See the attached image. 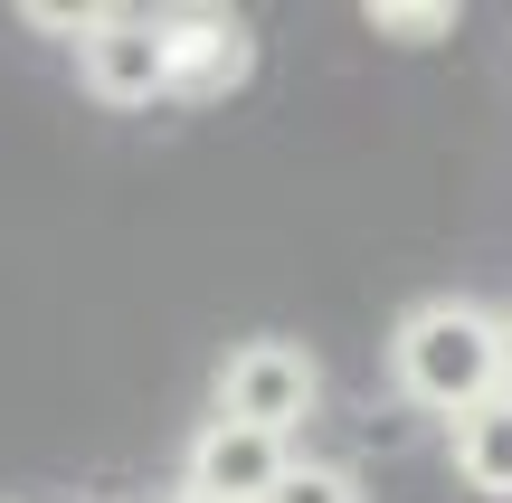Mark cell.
<instances>
[{
    "label": "cell",
    "mask_w": 512,
    "mask_h": 503,
    "mask_svg": "<svg viewBox=\"0 0 512 503\" xmlns=\"http://www.w3.org/2000/svg\"><path fill=\"white\" fill-rule=\"evenodd\" d=\"M389 390L408 409L465 418L503 390V304L484 295H418L389 323Z\"/></svg>",
    "instance_id": "6da1fadb"
},
{
    "label": "cell",
    "mask_w": 512,
    "mask_h": 503,
    "mask_svg": "<svg viewBox=\"0 0 512 503\" xmlns=\"http://www.w3.org/2000/svg\"><path fill=\"white\" fill-rule=\"evenodd\" d=\"M313 409H323V361L285 333H247L209 380V418H238V428H266V437H294Z\"/></svg>",
    "instance_id": "7a4b0ae2"
},
{
    "label": "cell",
    "mask_w": 512,
    "mask_h": 503,
    "mask_svg": "<svg viewBox=\"0 0 512 503\" xmlns=\"http://www.w3.org/2000/svg\"><path fill=\"white\" fill-rule=\"evenodd\" d=\"M76 86L114 114L171 105V57H162V10H95V29L76 38Z\"/></svg>",
    "instance_id": "3957f363"
},
{
    "label": "cell",
    "mask_w": 512,
    "mask_h": 503,
    "mask_svg": "<svg viewBox=\"0 0 512 503\" xmlns=\"http://www.w3.org/2000/svg\"><path fill=\"white\" fill-rule=\"evenodd\" d=\"M162 57H171V105H228L256 76V29L238 10H162Z\"/></svg>",
    "instance_id": "277c9868"
},
{
    "label": "cell",
    "mask_w": 512,
    "mask_h": 503,
    "mask_svg": "<svg viewBox=\"0 0 512 503\" xmlns=\"http://www.w3.org/2000/svg\"><path fill=\"white\" fill-rule=\"evenodd\" d=\"M294 466V437H266V428H238V418H200L181 447V494L200 503H266Z\"/></svg>",
    "instance_id": "5b68a950"
},
{
    "label": "cell",
    "mask_w": 512,
    "mask_h": 503,
    "mask_svg": "<svg viewBox=\"0 0 512 503\" xmlns=\"http://www.w3.org/2000/svg\"><path fill=\"white\" fill-rule=\"evenodd\" d=\"M446 456H456V485H475L484 503H512V390L446 418Z\"/></svg>",
    "instance_id": "8992f818"
},
{
    "label": "cell",
    "mask_w": 512,
    "mask_h": 503,
    "mask_svg": "<svg viewBox=\"0 0 512 503\" xmlns=\"http://www.w3.org/2000/svg\"><path fill=\"white\" fill-rule=\"evenodd\" d=\"M266 503H370V485H361V466H342V456H294L285 485H275Z\"/></svg>",
    "instance_id": "52a82bcc"
},
{
    "label": "cell",
    "mask_w": 512,
    "mask_h": 503,
    "mask_svg": "<svg viewBox=\"0 0 512 503\" xmlns=\"http://www.w3.org/2000/svg\"><path fill=\"white\" fill-rule=\"evenodd\" d=\"M361 29L399 38V48H427V38H446V29H456V0H370V10H361Z\"/></svg>",
    "instance_id": "ba28073f"
},
{
    "label": "cell",
    "mask_w": 512,
    "mask_h": 503,
    "mask_svg": "<svg viewBox=\"0 0 512 503\" xmlns=\"http://www.w3.org/2000/svg\"><path fill=\"white\" fill-rule=\"evenodd\" d=\"M19 19H29V29H48V38H86V29H95V10H57V0H29Z\"/></svg>",
    "instance_id": "9c48e42d"
},
{
    "label": "cell",
    "mask_w": 512,
    "mask_h": 503,
    "mask_svg": "<svg viewBox=\"0 0 512 503\" xmlns=\"http://www.w3.org/2000/svg\"><path fill=\"white\" fill-rule=\"evenodd\" d=\"M503 390H512V304H503Z\"/></svg>",
    "instance_id": "30bf717a"
},
{
    "label": "cell",
    "mask_w": 512,
    "mask_h": 503,
    "mask_svg": "<svg viewBox=\"0 0 512 503\" xmlns=\"http://www.w3.org/2000/svg\"><path fill=\"white\" fill-rule=\"evenodd\" d=\"M162 503H200V494H181V485H171V494H162Z\"/></svg>",
    "instance_id": "8fae6325"
}]
</instances>
